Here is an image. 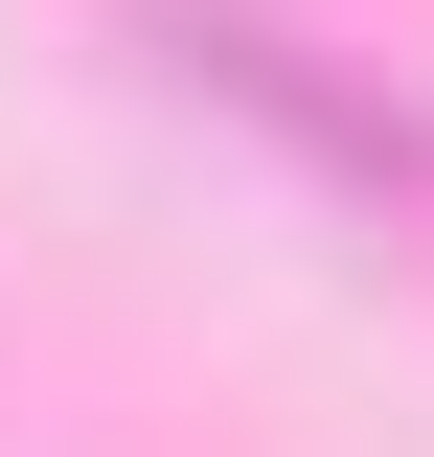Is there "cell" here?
I'll return each mask as SVG.
<instances>
[{
    "instance_id": "1",
    "label": "cell",
    "mask_w": 434,
    "mask_h": 457,
    "mask_svg": "<svg viewBox=\"0 0 434 457\" xmlns=\"http://www.w3.org/2000/svg\"><path fill=\"white\" fill-rule=\"evenodd\" d=\"M138 46H161L183 92H229L252 137H297L343 206H434V114H412V92H366V69H321L274 0H138Z\"/></svg>"
}]
</instances>
